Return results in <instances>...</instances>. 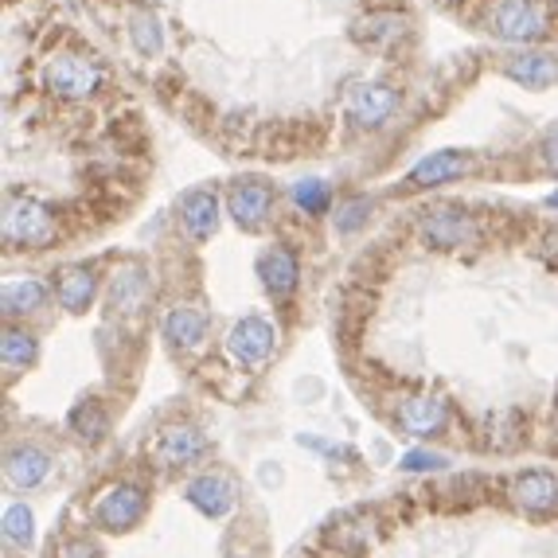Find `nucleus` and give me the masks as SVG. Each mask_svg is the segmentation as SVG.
I'll list each match as a JSON object with an SVG mask.
<instances>
[{
	"mask_svg": "<svg viewBox=\"0 0 558 558\" xmlns=\"http://www.w3.org/2000/svg\"><path fill=\"white\" fill-rule=\"evenodd\" d=\"M379 539H383V523L375 512L344 515V520H336L325 527L328 550H332V555H344V558H363Z\"/></svg>",
	"mask_w": 558,
	"mask_h": 558,
	"instance_id": "nucleus-11",
	"label": "nucleus"
},
{
	"mask_svg": "<svg viewBox=\"0 0 558 558\" xmlns=\"http://www.w3.org/2000/svg\"><path fill=\"white\" fill-rule=\"evenodd\" d=\"M51 293L66 313H86L98 298V274L90 266H63V270H56Z\"/></svg>",
	"mask_w": 558,
	"mask_h": 558,
	"instance_id": "nucleus-18",
	"label": "nucleus"
},
{
	"mask_svg": "<svg viewBox=\"0 0 558 558\" xmlns=\"http://www.w3.org/2000/svg\"><path fill=\"white\" fill-rule=\"evenodd\" d=\"M51 473V453L39 449L36 441H20V446L4 449V481L12 488H36Z\"/></svg>",
	"mask_w": 558,
	"mask_h": 558,
	"instance_id": "nucleus-16",
	"label": "nucleus"
},
{
	"mask_svg": "<svg viewBox=\"0 0 558 558\" xmlns=\"http://www.w3.org/2000/svg\"><path fill=\"white\" fill-rule=\"evenodd\" d=\"M293 204L305 215H325L328 204H332V187L325 180H298L293 184Z\"/></svg>",
	"mask_w": 558,
	"mask_h": 558,
	"instance_id": "nucleus-27",
	"label": "nucleus"
},
{
	"mask_svg": "<svg viewBox=\"0 0 558 558\" xmlns=\"http://www.w3.org/2000/svg\"><path fill=\"white\" fill-rule=\"evenodd\" d=\"M372 215V199H348L340 211H336V231L340 234H355Z\"/></svg>",
	"mask_w": 558,
	"mask_h": 558,
	"instance_id": "nucleus-29",
	"label": "nucleus"
},
{
	"mask_svg": "<svg viewBox=\"0 0 558 558\" xmlns=\"http://www.w3.org/2000/svg\"><path fill=\"white\" fill-rule=\"evenodd\" d=\"M149 298H153V278L145 266H137V262H125V266H118V270L110 274V305L113 313H121V317H137V313H145L149 308Z\"/></svg>",
	"mask_w": 558,
	"mask_h": 558,
	"instance_id": "nucleus-14",
	"label": "nucleus"
},
{
	"mask_svg": "<svg viewBox=\"0 0 558 558\" xmlns=\"http://www.w3.org/2000/svg\"><path fill=\"white\" fill-rule=\"evenodd\" d=\"M36 539V520H32L28 504H9L4 508V543L9 547H32Z\"/></svg>",
	"mask_w": 558,
	"mask_h": 558,
	"instance_id": "nucleus-26",
	"label": "nucleus"
},
{
	"mask_svg": "<svg viewBox=\"0 0 558 558\" xmlns=\"http://www.w3.org/2000/svg\"><path fill=\"white\" fill-rule=\"evenodd\" d=\"M539 160H543V168H547L550 177H558V125H550V133L543 137Z\"/></svg>",
	"mask_w": 558,
	"mask_h": 558,
	"instance_id": "nucleus-32",
	"label": "nucleus"
},
{
	"mask_svg": "<svg viewBox=\"0 0 558 558\" xmlns=\"http://www.w3.org/2000/svg\"><path fill=\"white\" fill-rule=\"evenodd\" d=\"M258 278H262V286L270 289V298H289V293L298 289V281H301L298 254L289 251V246H270V251H262Z\"/></svg>",
	"mask_w": 558,
	"mask_h": 558,
	"instance_id": "nucleus-19",
	"label": "nucleus"
},
{
	"mask_svg": "<svg viewBox=\"0 0 558 558\" xmlns=\"http://www.w3.org/2000/svg\"><path fill=\"white\" fill-rule=\"evenodd\" d=\"M130 32H133V47H137L141 56H157L160 44H165V36H160V24H157V16H153V12H137V16H133V24H130Z\"/></svg>",
	"mask_w": 558,
	"mask_h": 558,
	"instance_id": "nucleus-28",
	"label": "nucleus"
},
{
	"mask_svg": "<svg viewBox=\"0 0 558 558\" xmlns=\"http://www.w3.org/2000/svg\"><path fill=\"white\" fill-rule=\"evenodd\" d=\"M187 504L204 512L207 520H223L234 508V481L223 473H199L196 481L187 484Z\"/></svg>",
	"mask_w": 558,
	"mask_h": 558,
	"instance_id": "nucleus-17",
	"label": "nucleus"
},
{
	"mask_svg": "<svg viewBox=\"0 0 558 558\" xmlns=\"http://www.w3.org/2000/svg\"><path fill=\"white\" fill-rule=\"evenodd\" d=\"M504 500L527 520H558V473L550 469H523L500 484Z\"/></svg>",
	"mask_w": 558,
	"mask_h": 558,
	"instance_id": "nucleus-5",
	"label": "nucleus"
},
{
	"mask_svg": "<svg viewBox=\"0 0 558 558\" xmlns=\"http://www.w3.org/2000/svg\"><path fill=\"white\" fill-rule=\"evenodd\" d=\"M391 422L410 434V438H441L453 422V407H449L446 395H429V391H414V395H399V402L391 407Z\"/></svg>",
	"mask_w": 558,
	"mask_h": 558,
	"instance_id": "nucleus-6",
	"label": "nucleus"
},
{
	"mask_svg": "<svg viewBox=\"0 0 558 558\" xmlns=\"http://www.w3.org/2000/svg\"><path fill=\"white\" fill-rule=\"evenodd\" d=\"M274 352H278V328H274V320L258 317V313L234 320L231 332H227V355L242 372H262L274 360Z\"/></svg>",
	"mask_w": 558,
	"mask_h": 558,
	"instance_id": "nucleus-7",
	"label": "nucleus"
},
{
	"mask_svg": "<svg viewBox=\"0 0 558 558\" xmlns=\"http://www.w3.org/2000/svg\"><path fill=\"white\" fill-rule=\"evenodd\" d=\"M344 110L352 118V125L360 130H379L391 121V113L399 110V90L383 83H363V86H352L344 98Z\"/></svg>",
	"mask_w": 558,
	"mask_h": 558,
	"instance_id": "nucleus-12",
	"label": "nucleus"
},
{
	"mask_svg": "<svg viewBox=\"0 0 558 558\" xmlns=\"http://www.w3.org/2000/svg\"><path fill=\"white\" fill-rule=\"evenodd\" d=\"M407 32V20L395 16V12H372V16L360 20V28H355V39L372 47H391L395 39Z\"/></svg>",
	"mask_w": 558,
	"mask_h": 558,
	"instance_id": "nucleus-24",
	"label": "nucleus"
},
{
	"mask_svg": "<svg viewBox=\"0 0 558 558\" xmlns=\"http://www.w3.org/2000/svg\"><path fill=\"white\" fill-rule=\"evenodd\" d=\"M0 231H4L9 246L39 251V246H51V242H56V211L36 196H9Z\"/></svg>",
	"mask_w": 558,
	"mask_h": 558,
	"instance_id": "nucleus-3",
	"label": "nucleus"
},
{
	"mask_svg": "<svg viewBox=\"0 0 558 558\" xmlns=\"http://www.w3.org/2000/svg\"><path fill=\"white\" fill-rule=\"evenodd\" d=\"M476 239H481V219L465 207H434L418 223V242L429 251H457L473 246Z\"/></svg>",
	"mask_w": 558,
	"mask_h": 558,
	"instance_id": "nucleus-9",
	"label": "nucleus"
},
{
	"mask_svg": "<svg viewBox=\"0 0 558 558\" xmlns=\"http://www.w3.org/2000/svg\"><path fill=\"white\" fill-rule=\"evenodd\" d=\"M488 32L508 44H535L550 36V12L535 0H500L488 12Z\"/></svg>",
	"mask_w": 558,
	"mask_h": 558,
	"instance_id": "nucleus-8",
	"label": "nucleus"
},
{
	"mask_svg": "<svg viewBox=\"0 0 558 558\" xmlns=\"http://www.w3.org/2000/svg\"><path fill=\"white\" fill-rule=\"evenodd\" d=\"M160 336L168 340L172 352H196V348L207 344V336H211V317L192 305H177L168 308L165 320H160Z\"/></svg>",
	"mask_w": 558,
	"mask_h": 558,
	"instance_id": "nucleus-15",
	"label": "nucleus"
},
{
	"mask_svg": "<svg viewBox=\"0 0 558 558\" xmlns=\"http://www.w3.org/2000/svg\"><path fill=\"white\" fill-rule=\"evenodd\" d=\"M227 211H231V219L242 231H262L274 215V187L258 177L234 180L227 187Z\"/></svg>",
	"mask_w": 558,
	"mask_h": 558,
	"instance_id": "nucleus-10",
	"label": "nucleus"
},
{
	"mask_svg": "<svg viewBox=\"0 0 558 558\" xmlns=\"http://www.w3.org/2000/svg\"><path fill=\"white\" fill-rule=\"evenodd\" d=\"M56 558H102V547L90 535H66L56 547Z\"/></svg>",
	"mask_w": 558,
	"mask_h": 558,
	"instance_id": "nucleus-31",
	"label": "nucleus"
},
{
	"mask_svg": "<svg viewBox=\"0 0 558 558\" xmlns=\"http://www.w3.org/2000/svg\"><path fill=\"white\" fill-rule=\"evenodd\" d=\"M71 429H75V434L86 441V446H94V441L106 438V429H110V414H106L102 402L83 399L75 410H71Z\"/></svg>",
	"mask_w": 558,
	"mask_h": 558,
	"instance_id": "nucleus-25",
	"label": "nucleus"
},
{
	"mask_svg": "<svg viewBox=\"0 0 558 558\" xmlns=\"http://www.w3.org/2000/svg\"><path fill=\"white\" fill-rule=\"evenodd\" d=\"M449 461L441 453H434V449H410L407 457L399 461L402 473H441Z\"/></svg>",
	"mask_w": 558,
	"mask_h": 558,
	"instance_id": "nucleus-30",
	"label": "nucleus"
},
{
	"mask_svg": "<svg viewBox=\"0 0 558 558\" xmlns=\"http://www.w3.org/2000/svg\"><path fill=\"white\" fill-rule=\"evenodd\" d=\"M207 457V434L196 422H168L145 441V461L157 473H184Z\"/></svg>",
	"mask_w": 558,
	"mask_h": 558,
	"instance_id": "nucleus-2",
	"label": "nucleus"
},
{
	"mask_svg": "<svg viewBox=\"0 0 558 558\" xmlns=\"http://www.w3.org/2000/svg\"><path fill=\"white\" fill-rule=\"evenodd\" d=\"M0 360H4V372H9V379L16 372H28L32 363L39 360V340L28 332V328L9 325V328H4V336H0Z\"/></svg>",
	"mask_w": 558,
	"mask_h": 558,
	"instance_id": "nucleus-22",
	"label": "nucleus"
},
{
	"mask_svg": "<svg viewBox=\"0 0 558 558\" xmlns=\"http://www.w3.org/2000/svg\"><path fill=\"white\" fill-rule=\"evenodd\" d=\"M476 157L465 149H441L434 157L418 160V165L407 172V192H422V187H438L449 180H461L465 172H473Z\"/></svg>",
	"mask_w": 558,
	"mask_h": 558,
	"instance_id": "nucleus-13",
	"label": "nucleus"
},
{
	"mask_svg": "<svg viewBox=\"0 0 558 558\" xmlns=\"http://www.w3.org/2000/svg\"><path fill=\"white\" fill-rule=\"evenodd\" d=\"M149 515V488L137 481H110L102 484L98 493L86 504V520L98 531H110V535H125L141 520Z\"/></svg>",
	"mask_w": 558,
	"mask_h": 558,
	"instance_id": "nucleus-1",
	"label": "nucleus"
},
{
	"mask_svg": "<svg viewBox=\"0 0 558 558\" xmlns=\"http://www.w3.org/2000/svg\"><path fill=\"white\" fill-rule=\"evenodd\" d=\"M227 558H258V555H254V550H231Z\"/></svg>",
	"mask_w": 558,
	"mask_h": 558,
	"instance_id": "nucleus-33",
	"label": "nucleus"
},
{
	"mask_svg": "<svg viewBox=\"0 0 558 558\" xmlns=\"http://www.w3.org/2000/svg\"><path fill=\"white\" fill-rule=\"evenodd\" d=\"M500 71L508 78H515L520 86H531V90H543V86L558 83V59L547 56V51H527V56H508L500 63Z\"/></svg>",
	"mask_w": 558,
	"mask_h": 558,
	"instance_id": "nucleus-21",
	"label": "nucleus"
},
{
	"mask_svg": "<svg viewBox=\"0 0 558 558\" xmlns=\"http://www.w3.org/2000/svg\"><path fill=\"white\" fill-rule=\"evenodd\" d=\"M180 223L196 242H207L219 227V199L207 187H192L180 196Z\"/></svg>",
	"mask_w": 558,
	"mask_h": 558,
	"instance_id": "nucleus-20",
	"label": "nucleus"
},
{
	"mask_svg": "<svg viewBox=\"0 0 558 558\" xmlns=\"http://www.w3.org/2000/svg\"><path fill=\"white\" fill-rule=\"evenodd\" d=\"M547 207H555V211H558V192H550V199H547Z\"/></svg>",
	"mask_w": 558,
	"mask_h": 558,
	"instance_id": "nucleus-34",
	"label": "nucleus"
},
{
	"mask_svg": "<svg viewBox=\"0 0 558 558\" xmlns=\"http://www.w3.org/2000/svg\"><path fill=\"white\" fill-rule=\"evenodd\" d=\"M106 71L94 63L83 51H59V56L47 59L44 66V86L56 98H71V102H83V98H94L102 90Z\"/></svg>",
	"mask_w": 558,
	"mask_h": 558,
	"instance_id": "nucleus-4",
	"label": "nucleus"
},
{
	"mask_svg": "<svg viewBox=\"0 0 558 558\" xmlns=\"http://www.w3.org/2000/svg\"><path fill=\"white\" fill-rule=\"evenodd\" d=\"M47 305V286L36 278H12L4 281V317L16 320V317H32L39 308Z\"/></svg>",
	"mask_w": 558,
	"mask_h": 558,
	"instance_id": "nucleus-23",
	"label": "nucleus"
}]
</instances>
